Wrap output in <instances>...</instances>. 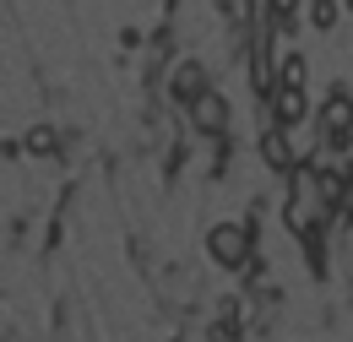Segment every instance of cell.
I'll use <instances>...</instances> for the list:
<instances>
[{"label":"cell","instance_id":"cell-9","mask_svg":"<svg viewBox=\"0 0 353 342\" xmlns=\"http://www.w3.org/2000/svg\"><path fill=\"white\" fill-rule=\"evenodd\" d=\"M212 337H218V342L239 337V304H223V315H218V326H212Z\"/></svg>","mask_w":353,"mask_h":342},{"label":"cell","instance_id":"cell-6","mask_svg":"<svg viewBox=\"0 0 353 342\" xmlns=\"http://www.w3.org/2000/svg\"><path fill=\"white\" fill-rule=\"evenodd\" d=\"M272 120L277 125H299L305 120V87L277 82V92H272Z\"/></svg>","mask_w":353,"mask_h":342},{"label":"cell","instance_id":"cell-3","mask_svg":"<svg viewBox=\"0 0 353 342\" xmlns=\"http://www.w3.org/2000/svg\"><path fill=\"white\" fill-rule=\"evenodd\" d=\"M321 130H326V147H332V152H348L353 147V98L348 92H332V98H326Z\"/></svg>","mask_w":353,"mask_h":342},{"label":"cell","instance_id":"cell-7","mask_svg":"<svg viewBox=\"0 0 353 342\" xmlns=\"http://www.w3.org/2000/svg\"><path fill=\"white\" fill-rule=\"evenodd\" d=\"M169 92H174L179 103H190L196 92H207V71H201L196 60H179V66H174V77H169Z\"/></svg>","mask_w":353,"mask_h":342},{"label":"cell","instance_id":"cell-11","mask_svg":"<svg viewBox=\"0 0 353 342\" xmlns=\"http://www.w3.org/2000/svg\"><path fill=\"white\" fill-rule=\"evenodd\" d=\"M332 22H337V0H315V28L326 33Z\"/></svg>","mask_w":353,"mask_h":342},{"label":"cell","instance_id":"cell-2","mask_svg":"<svg viewBox=\"0 0 353 342\" xmlns=\"http://www.w3.org/2000/svg\"><path fill=\"white\" fill-rule=\"evenodd\" d=\"M207 256L218 261V266H250V223H218L212 234H207Z\"/></svg>","mask_w":353,"mask_h":342},{"label":"cell","instance_id":"cell-8","mask_svg":"<svg viewBox=\"0 0 353 342\" xmlns=\"http://www.w3.org/2000/svg\"><path fill=\"white\" fill-rule=\"evenodd\" d=\"M22 147H28L33 158H49V152L60 147V136H54V130H49V125H33V130H28V141H22Z\"/></svg>","mask_w":353,"mask_h":342},{"label":"cell","instance_id":"cell-10","mask_svg":"<svg viewBox=\"0 0 353 342\" xmlns=\"http://www.w3.org/2000/svg\"><path fill=\"white\" fill-rule=\"evenodd\" d=\"M277 82H294V87H305V60H299V54H288V60H283V77H277Z\"/></svg>","mask_w":353,"mask_h":342},{"label":"cell","instance_id":"cell-13","mask_svg":"<svg viewBox=\"0 0 353 342\" xmlns=\"http://www.w3.org/2000/svg\"><path fill=\"white\" fill-rule=\"evenodd\" d=\"M348 11H353V0H348Z\"/></svg>","mask_w":353,"mask_h":342},{"label":"cell","instance_id":"cell-5","mask_svg":"<svg viewBox=\"0 0 353 342\" xmlns=\"http://www.w3.org/2000/svg\"><path fill=\"white\" fill-rule=\"evenodd\" d=\"M261 158H266V169L294 174V147H288V125H277V120H272V130H261Z\"/></svg>","mask_w":353,"mask_h":342},{"label":"cell","instance_id":"cell-12","mask_svg":"<svg viewBox=\"0 0 353 342\" xmlns=\"http://www.w3.org/2000/svg\"><path fill=\"white\" fill-rule=\"evenodd\" d=\"M272 11H277V17H288V11H294V0H272Z\"/></svg>","mask_w":353,"mask_h":342},{"label":"cell","instance_id":"cell-4","mask_svg":"<svg viewBox=\"0 0 353 342\" xmlns=\"http://www.w3.org/2000/svg\"><path fill=\"white\" fill-rule=\"evenodd\" d=\"M185 109H190V125L201 130V136H223V125H228V98H223V92L207 87V92H196Z\"/></svg>","mask_w":353,"mask_h":342},{"label":"cell","instance_id":"cell-1","mask_svg":"<svg viewBox=\"0 0 353 342\" xmlns=\"http://www.w3.org/2000/svg\"><path fill=\"white\" fill-rule=\"evenodd\" d=\"M294 196H288V228L294 234H310L315 223H321V207H326V185L315 179L310 169H294Z\"/></svg>","mask_w":353,"mask_h":342}]
</instances>
